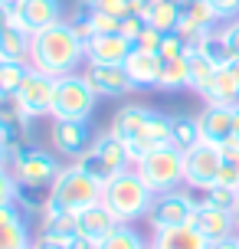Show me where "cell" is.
Returning a JSON list of instances; mask_svg holds the SVG:
<instances>
[{"mask_svg": "<svg viewBox=\"0 0 239 249\" xmlns=\"http://www.w3.org/2000/svg\"><path fill=\"white\" fill-rule=\"evenodd\" d=\"M79 62H85V43L76 36L69 20H59V23L33 33V46H30V66L33 69L59 79V75L76 72Z\"/></svg>", "mask_w": 239, "mask_h": 249, "instance_id": "cell-1", "label": "cell"}, {"mask_svg": "<svg viewBox=\"0 0 239 249\" xmlns=\"http://www.w3.org/2000/svg\"><path fill=\"white\" fill-rule=\"evenodd\" d=\"M102 203L121 223H135L141 216H148L154 203V190L144 184V177L135 167H128V171H121V174H115L112 180L102 184Z\"/></svg>", "mask_w": 239, "mask_h": 249, "instance_id": "cell-2", "label": "cell"}, {"mask_svg": "<svg viewBox=\"0 0 239 249\" xmlns=\"http://www.w3.org/2000/svg\"><path fill=\"white\" fill-rule=\"evenodd\" d=\"M72 164H76V167H82L88 177H95L99 184L112 180L115 174H121V171H128V167H135V164H131L128 148L112 135V131L95 135V141L88 144V151L79 158V161H72Z\"/></svg>", "mask_w": 239, "mask_h": 249, "instance_id": "cell-3", "label": "cell"}, {"mask_svg": "<svg viewBox=\"0 0 239 249\" xmlns=\"http://www.w3.org/2000/svg\"><path fill=\"white\" fill-rule=\"evenodd\" d=\"M99 92L92 89L85 72H69L56 79V95H52V115L50 118H76V122H88L95 112Z\"/></svg>", "mask_w": 239, "mask_h": 249, "instance_id": "cell-4", "label": "cell"}, {"mask_svg": "<svg viewBox=\"0 0 239 249\" xmlns=\"http://www.w3.org/2000/svg\"><path fill=\"white\" fill-rule=\"evenodd\" d=\"M135 171L144 177V184L151 187L154 194H167V190H177L184 184V151L177 144H161V148L148 151Z\"/></svg>", "mask_w": 239, "mask_h": 249, "instance_id": "cell-5", "label": "cell"}, {"mask_svg": "<svg viewBox=\"0 0 239 249\" xmlns=\"http://www.w3.org/2000/svg\"><path fill=\"white\" fill-rule=\"evenodd\" d=\"M50 200L59 203V207H66V210L79 213V210H85V207H92V203L102 200V184L95 180V177H88L82 167L69 164V167H63V171L56 174Z\"/></svg>", "mask_w": 239, "mask_h": 249, "instance_id": "cell-6", "label": "cell"}, {"mask_svg": "<svg viewBox=\"0 0 239 249\" xmlns=\"http://www.w3.org/2000/svg\"><path fill=\"white\" fill-rule=\"evenodd\" d=\"M10 171L17 177V184H33V187H52L56 174L63 171L56 154L36 148V144H23V148L13 151Z\"/></svg>", "mask_w": 239, "mask_h": 249, "instance_id": "cell-7", "label": "cell"}, {"mask_svg": "<svg viewBox=\"0 0 239 249\" xmlns=\"http://www.w3.org/2000/svg\"><path fill=\"white\" fill-rule=\"evenodd\" d=\"M200 207V200L193 197L190 190H167V194H154V203L148 210V223L151 230H164V226H184L193 220V213Z\"/></svg>", "mask_w": 239, "mask_h": 249, "instance_id": "cell-8", "label": "cell"}, {"mask_svg": "<svg viewBox=\"0 0 239 249\" xmlns=\"http://www.w3.org/2000/svg\"><path fill=\"white\" fill-rule=\"evenodd\" d=\"M220 164H223V148L220 144H193L184 151V184L193 190H206L220 180Z\"/></svg>", "mask_w": 239, "mask_h": 249, "instance_id": "cell-9", "label": "cell"}, {"mask_svg": "<svg viewBox=\"0 0 239 249\" xmlns=\"http://www.w3.org/2000/svg\"><path fill=\"white\" fill-rule=\"evenodd\" d=\"M148 118H151V108L148 105H121L112 118V131L121 144L128 148L131 154V164H138L144 158V151H141V141H144V128H148Z\"/></svg>", "mask_w": 239, "mask_h": 249, "instance_id": "cell-10", "label": "cell"}, {"mask_svg": "<svg viewBox=\"0 0 239 249\" xmlns=\"http://www.w3.org/2000/svg\"><path fill=\"white\" fill-rule=\"evenodd\" d=\"M52 95H56V79L30 66L23 86L17 89V102H20L23 115L30 118V122H33V118H46V115H52Z\"/></svg>", "mask_w": 239, "mask_h": 249, "instance_id": "cell-11", "label": "cell"}, {"mask_svg": "<svg viewBox=\"0 0 239 249\" xmlns=\"http://www.w3.org/2000/svg\"><path fill=\"white\" fill-rule=\"evenodd\" d=\"M95 141L88 122H76V118H52L50 124V144L59 158H69V161H79L88 151V144Z\"/></svg>", "mask_w": 239, "mask_h": 249, "instance_id": "cell-12", "label": "cell"}, {"mask_svg": "<svg viewBox=\"0 0 239 249\" xmlns=\"http://www.w3.org/2000/svg\"><path fill=\"white\" fill-rule=\"evenodd\" d=\"M85 79L92 82V89L99 92V99H118V95H128L135 82H131V75H128L125 66H108V62H85Z\"/></svg>", "mask_w": 239, "mask_h": 249, "instance_id": "cell-13", "label": "cell"}, {"mask_svg": "<svg viewBox=\"0 0 239 249\" xmlns=\"http://www.w3.org/2000/svg\"><path fill=\"white\" fill-rule=\"evenodd\" d=\"M135 53V43L121 33H99L85 43V62H108V66H125L128 56Z\"/></svg>", "mask_w": 239, "mask_h": 249, "instance_id": "cell-14", "label": "cell"}, {"mask_svg": "<svg viewBox=\"0 0 239 249\" xmlns=\"http://www.w3.org/2000/svg\"><path fill=\"white\" fill-rule=\"evenodd\" d=\"M216 23H220V17H216L213 7H210L206 0H193V3H184L177 33L187 39V43H197V39H203L206 33H213Z\"/></svg>", "mask_w": 239, "mask_h": 249, "instance_id": "cell-15", "label": "cell"}, {"mask_svg": "<svg viewBox=\"0 0 239 249\" xmlns=\"http://www.w3.org/2000/svg\"><path fill=\"white\" fill-rule=\"evenodd\" d=\"M39 236L56 239V243H69L72 236H79V213L50 200L46 210L39 213Z\"/></svg>", "mask_w": 239, "mask_h": 249, "instance_id": "cell-16", "label": "cell"}, {"mask_svg": "<svg viewBox=\"0 0 239 249\" xmlns=\"http://www.w3.org/2000/svg\"><path fill=\"white\" fill-rule=\"evenodd\" d=\"M190 223L200 230V236L206 239V243H220V239L236 236V233H239L233 213L216 210V207H206V203H200V207H197V213H193V220H190Z\"/></svg>", "mask_w": 239, "mask_h": 249, "instance_id": "cell-17", "label": "cell"}, {"mask_svg": "<svg viewBox=\"0 0 239 249\" xmlns=\"http://www.w3.org/2000/svg\"><path fill=\"white\" fill-rule=\"evenodd\" d=\"M197 118H200L203 141L226 148L229 138H233V105H206Z\"/></svg>", "mask_w": 239, "mask_h": 249, "instance_id": "cell-18", "label": "cell"}, {"mask_svg": "<svg viewBox=\"0 0 239 249\" xmlns=\"http://www.w3.org/2000/svg\"><path fill=\"white\" fill-rule=\"evenodd\" d=\"M118 223H121V220H118L102 200H99V203H92V207H85V210H79V233H82L88 243H95V246H99L108 233H115V226H118Z\"/></svg>", "mask_w": 239, "mask_h": 249, "instance_id": "cell-19", "label": "cell"}, {"mask_svg": "<svg viewBox=\"0 0 239 249\" xmlns=\"http://www.w3.org/2000/svg\"><path fill=\"white\" fill-rule=\"evenodd\" d=\"M151 249H210V243L200 236V230H197L193 223H184V226L154 230Z\"/></svg>", "mask_w": 239, "mask_h": 249, "instance_id": "cell-20", "label": "cell"}, {"mask_svg": "<svg viewBox=\"0 0 239 249\" xmlns=\"http://www.w3.org/2000/svg\"><path fill=\"white\" fill-rule=\"evenodd\" d=\"M59 20H63V3L59 0H26L17 13V23H23L30 33H39V30L59 23Z\"/></svg>", "mask_w": 239, "mask_h": 249, "instance_id": "cell-21", "label": "cell"}, {"mask_svg": "<svg viewBox=\"0 0 239 249\" xmlns=\"http://www.w3.org/2000/svg\"><path fill=\"white\" fill-rule=\"evenodd\" d=\"M30 46H33V33L23 23L13 20L10 26L0 30V59L3 62H30Z\"/></svg>", "mask_w": 239, "mask_h": 249, "instance_id": "cell-22", "label": "cell"}, {"mask_svg": "<svg viewBox=\"0 0 239 249\" xmlns=\"http://www.w3.org/2000/svg\"><path fill=\"white\" fill-rule=\"evenodd\" d=\"M200 99L206 105H236L239 102V79L233 75L229 66H220L216 75L210 79V86L200 92Z\"/></svg>", "mask_w": 239, "mask_h": 249, "instance_id": "cell-23", "label": "cell"}, {"mask_svg": "<svg viewBox=\"0 0 239 249\" xmlns=\"http://www.w3.org/2000/svg\"><path fill=\"white\" fill-rule=\"evenodd\" d=\"M125 69H128V75H131L135 89H151V86L161 82V59H157V53L135 50L128 56Z\"/></svg>", "mask_w": 239, "mask_h": 249, "instance_id": "cell-24", "label": "cell"}, {"mask_svg": "<svg viewBox=\"0 0 239 249\" xmlns=\"http://www.w3.org/2000/svg\"><path fill=\"white\" fill-rule=\"evenodd\" d=\"M203 135H200V118L197 115H171V144H177L180 151H190L193 144H200Z\"/></svg>", "mask_w": 239, "mask_h": 249, "instance_id": "cell-25", "label": "cell"}, {"mask_svg": "<svg viewBox=\"0 0 239 249\" xmlns=\"http://www.w3.org/2000/svg\"><path fill=\"white\" fill-rule=\"evenodd\" d=\"M180 13H184V3L180 0H157L148 13V23L161 33H174L180 26Z\"/></svg>", "mask_w": 239, "mask_h": 249, "instance_id": "cell-26", "label": "cell"}, {"mask_svg": "<svg viewBox=\"0 0 239 249\" xmlns=\"http://www.w3.org/2000/svg\"><path fill=\"white\" fill-rule=\"evenodd\" d=\"M187 62H190V89L200 95L203 89L210 86V79L216 75V69H220V66H213V62L206 59V56H203L193 43H190V50H187Z\"/></svg>", "mask_w": 239, "mask_h": 249, "instance_id": "cell-27", "label": "cell"}, {"mask_svg": "<svg viewBox=\"0 0 239 249\" xmlns=\"http://www.w3.org/2000/svg\"><path fill=\"white\" fill-rule=\"evenodd\" d=\"M161 89L167 92H177V89H187L190 86V62L187 56H180V59H161Z\"/></svg>", "mask_w": 239, "mask_h": 249, "instance_id": "cell-28", "label": "cell"}, {"mask_svg": "<svg viewBox=\"0 0 239 249\" xmlns=\"http://www.w3.org/2000/svg\"><path fill=\"white\" fill-rule=\"evenodd\" d=\"M193 46H197V50H200L206 59L213 62V66H229V62H233V50H229V43L223 39V33H220V30L206 33V36L197 39Z\"/></svg>", "mask_w": 239, "mask_h": 249, "instance_id": "cell-29", "label": "cell"}, {"mask_svg": "<svg viewBox=\"0 0 239 249\" xmlns=\"http://www.w3.org/2000/svg\"><path fill=\"white\" fill-rule=\"evenodd\" d=\"M144 246H148V243L138 236L135 226H131V223H118V226H115V233H108L95 249H144Z\"/></svg>", "mask_w": 239, "mask_h": 249, "instance_id": "cell-30", "label": "cell"}, {"mask_svg": "<svg viewBox=\"0 0 239 249\" xmlns=\"http://www.w3.org/2000/svg\"><path fill=\"white\" fill-rule=\"evenodd\" d=\"M52 197V187H33V184H20L17 190V203L23 207V213H43L46 203Z\"/></svg>", "mask_w": 239, "mask_h": 249, "instance_id": "cell-31", "label": "cell"}, {"mask_svg": "<svg viewBox=\"0 0 239 249\" xmlns=\"http://www.w3.org/2000/svg\"><path fill=\"white\" fill-rule=\"evenodd\" d=\"M200 203L233 213V210H236V203H239V190H236V187H226V184H213V187H206V190H203Z\"/></svg>", "mask_w": 239, "mask_h": 249, "instance_id": "cell-32", "label": "cell"}, {"mask_svg": "<svg viewBox=\"0 0 239 249\" xmlns=\"http://www.w3.org/2000/svg\"><path fill=\"white\" fill-rule=\"evenodd\" d=\"M30 62H3L0 59V95H17V89L23 86Z\"/></svg>", "mask_w": 239, "mask_h": 249, "instance_id": "cell-33", "label": "cell"}, {"mask_svg": "<svg viewBox=\"0 0 239 249\" xmlns=\"http://www.w3.org/2000/svg\"><path fill=\"white\" fill-rule=\"evenodd\" d=\"M20 246H30L26 220H20V223H0V249H20Z\"/></svg>", "mask_w": 239, "mask_h": 249, "instance_id": "cell-34", "label": "cell"}, {"mask_svg": "<svg viewBox=\"0 0 239 249\" xmlns=\"http://www.w3.org/2000/svg\"><path fill=\"white\" fill-rule=\"evenodd\" d=\"M216 184L239 190V148H223V164H220V180Z\"/></svg>", "mask_w": 239, "mask_h": 249, "instance_id": "cell-35", "label": "cell"}, {"mask_svg": "<svg viewBox=\"0 0 239 249\" xmlns=\"http://www.w3.org/2000/svg\"><path fill=\"white\" fill-rule=\"evenodd\" d=\"M187 50H190V43L174 30V33H164L161 50H157V59H180V56H187Z\"/></svg>", "mask_w": 239, "mask_h": 249, "instance_id": "cell-36", "label": "cell"}, {"mask_svg": "<svg viewBox=\"0 0 239 249\" xmlns=\"http://www.w3.org/2000/svg\"><path fill=\"white\" fill-rule=\"evenodd\" d=\"M92 30H95V36H99V33H121V17L105 13V10H95V17H92Z\"/></svg>", "mask_w": 239, "mask_h": 249, "instance_id": "cell-37", "label": "cell"}, {"mask_svg": "<svg viewBox=\"0 0 239 249\" xmlns=\"http://www.w3.org/2000/svg\"><path fill=\"white\" fill-rule=\"evenodd\" d=\"M17 190H20V184H17L13 171L10 167H0V207L3 203H17Z\"/></svg>", "mask_w": 239, "mask_h": 249, "instance_id": "cell-38", "label": "cell"}, {"mask_svg": "<svg viewBox=\"0 0 239 249\" xmlns=\"http://www.w3.org/2000/svg\"><path fill=\"white\" fill-rule=\"evenodd\" d=\"M144 26H148V17H141V13H125L121 17V36H128L131 43L144 33Z\"/></svg>", "mask_w": 239, "mask_h": 249, "instance_id": "cell-39", "label": "cell"}, {"mask_svg": "<svg viewBox=\"0 0 239 249\" xmlns=\"http://www.w3.org/2000/svg\"><path fill=\"white\" fill-rule=\"evenodd\" d=\"M161 39H164V33H161V30H154V26L148 23V26H144V33H141V36L135 39V50L157 53V50H161Z\"/></svg>", "mask_w": 239, "mask_h": 249, "instance_id": "cell-40", "label": "cell"}, {"mask_svg": "<svg viewBox=\"0 0 239 249\" xmlns=\"http://www.w3.org/2000/svg\"><path fill=\"white\" fill-rule=\"evenodd\" d=\"M220 33H223V39L229 43L233 59H239V17H236V20H226V23L220 26Z\"/></svg>", "mask_w": 239, "mask_h": 249, "instance_id": "cell-41", "label": "cell"}, {"mask_svg": "<svg viewBox=\"0 0 239 249\" xmlns=\"http://www.w3.org/2000/svg\"><path fill=\"white\" fill-rule=\"evenodd\" d=\"M206 3L216 10L220 20H236L239 17V0H206Z\"/></svg>", "mask_w": 239, "mask_h": 249, "instance_id": "cell-42", "label": "cell"}, {"mask_svg": "<svg viewBox=\"0 0 239 249\" xmlns=\"http://www.w3.org/2000/svg\"><path fill=\"white\" fill-rule=\"evenodd\" d=\"M128 3H131V0H95V7H99V10L115 13V17H125V13H128Z\"/></svg>", "mask_w": 239, "mask_h": 249, "instance_id": "cell-43", "label": "cell"}, {"mask_svg": "<svg viewBox=\"0 0 239 249\" xmlns=\"http://www.w3.org/2000/svg\"><path fill=\"white\" fill-rule=\"evenodd\" d=\"M226 148H239V102L233 105V138H229Z\"/></svg>", "mask_w": 239, "mask_h": 249, "instance_id": "cell-44", "label": "cell"}, {"mask_svg": "<svg viewBox=\"0 0 239 249\" xmlns=\"http://www.w3.org/2000/svg\"><path fill=\"white\" fill-rule=\"evenodd\" d=\"M63 246H66V249H95V243H88V239L79 233V236H72L69 243H63Z\"/></svg>", "mask_w": 239, "mask_h": 249, "instance_id": "cell-45", "label": "cell"}, {"mask_svg": "<svg viewBox=\"0 0 239 249\" xmlns=\"http://www.w3.org/2000/svg\"><path fill=\"white\" fill-rule=\"evenodd\" d=\"M210 249H239V233H236V236L220 239V243H210Z\"/></svg>", "mask_w": 239, "mask_h": 249, "instance_id": "cell-46", "label": "cell"}, {"mask_svg": "<svg viewBox=\"0 0 239 249\" xmlns=\"http://www.w3.org/2000/svg\"><path fill=\"white\" fill-rule=\"evenodd\" d=\"M33 249H66V246H63V243H56V239L36 236V243H33Z\"/></svg>", "mask_w": 239, "mask_h": 249, "instance_id": "cell-47", "label": "cell"}, {"mask_svg": "<svg viewBox=\"0 0 239 249\" xmlns=\"http://www.w3.org/2000/svg\"><path fill=\"white\" fill-rule=\"evenodd\" d=\"M10 161H13L10 144H3V141H0V167H10Z\"/></svg>", "mask_w": 239, "mask_h": 249, "instance_id": "cell-48", "label": "cell"}, {"mask_svg": "<svg viewBox=\"0 0 239 249\" xmlns=\"http://www.w3.org/2000/svg\"><path fill=\"white\" fill-rule=\"evenodd\" d=\"M26 0H0V7H7V10L13 13V17H17V13H20V7H23Z\"/></svg>", "mask_w": 239, "mask_h": 249, "instance_id": "cell-49", "label": "cell"}, {"mask_svg": "<svg viewBox=\"0 0 239 249\" xmlns=\"http://www.w3.org/2000/svg\"><path fill=\"white\" fill-rule=\"evenodd\" d=\"M13 20H17V17H13V13L7 10V7H0V30H3V26H10Z\"/></svg>", "mask_w": 239, "mask_h": 249, "instance_id": "cell-50", "label": "cell"}, {"mask_svg": "<svg viewBox=\"0 0 239 249\" xmlns=\"http://www.w3.org/2000/svg\"><path fill=\"white\" fill-rule=\"evenodd\" d=\"M229 69H233V75L239 79V59H233V62H229Z\"/></svg>", "mask_w": 239, "mask_h": 249, "instance_id": "cell-51", "label": "cell"}, {"mask_svg": "<svg viewBox=\"0 0 239 249\" xmlns=\"http://www.w3.org/2000/svg\"><path fill=\"white\" fill-rule=\"evenodd\" d=\"M233 220H236V230H239V203H236V210H233Z\"/></svg>", "mask_w": 239, "mask_h": 249, "instance_id": "cell-52", "label": "cell"}, {"mask_svg": "<svg viewBox=\"0 0 239 249\" xmlns=\"http://www.w3.org/2000/svg\"><path fill=\"white\" fill-rule=\"evenodd\" d=\"M20 249H33V243H30V246H20Z\"/></svg>", "mask_w": 239, "mask_h": 249, "instance_id": "cell-53", "label": "cell"}, {"mask_svg": "<svg viewBox=\"0 0 239 249\" xmlns=\"http://www.w3.org/2000/svg\"><path fill=\"white\" fill-rule=\"evenodd\" d=\"M180 3H193V0H180Z\"/></svg>", "mask_w": 239, "mask_h": 249, "instance_id": "cell-54", "label": "cell"}, {"mask_svg": "<svg viewBox=\"0 0 239 249\" xmlns=\"http://www.w3.org/2000/svg\"><path fill=\"white\" fill-rule=\"evenodd\" d=\"M144 249H151V243H148V246H144Z\"/></svg>", "mask_w": 239, "mask_h": 249, "instance_id": "cell-55", "label": "cell"}]
</instances>
